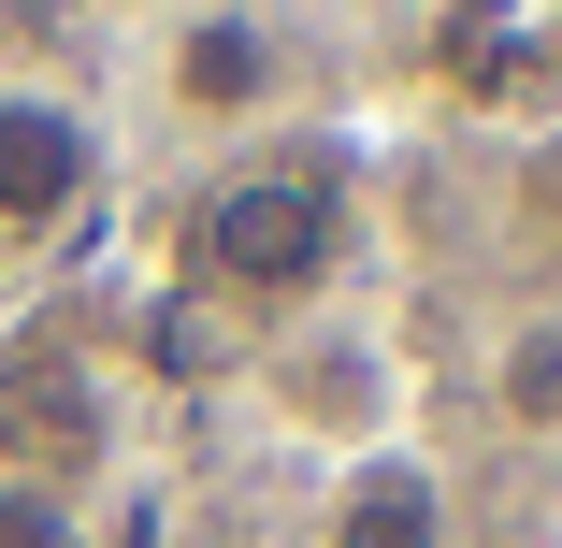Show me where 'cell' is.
<instances>
[{
    "label": "cell",
    "mask_w": 562,
    "mask_h": 548,
    "mask_svg": "<svg viewBox=\"0 0 562 548\" xmlns=\"http://www.w3.org/2000/svg\"><path fill=\"white\" fill-rule=\"evenodd\" d=\"M361 275V174L317 145H232L202 159L173 202V289L232 317H331V289Z\"/></svg>",
    "instance_id": "1"
},
{
    "label": "cell",
    "mask_w": 562,
    "mask_h": 548,
    "mask_svg": "<svg viewBox=\"0 0 562 548\" xmlns=\"http://www.w3.org/2000/svg\"><path fill=\"white\" fill-rule=\"evenodd\" d=\"M289 101H303V44H289L274 0H173V15L145 30V116L188 159L274 145Z\"/></svg>",
    "instance_id": "2"
},
{
    "label": "cell",
    "mask_w": 562,
    "mask_h": 548,
    "mask_svg": "<svg viewBox=\"0 0 562 548\" xmlns=\"http://www.w3.org/2000/svg\"><path fill=\"white\" fill-rule=\"evenodd\" d=\"M116 202V101L58 58H0V260H58Z\"/></svg>",
    "instance_id": "3"
},
{
    "label": "cell",
    "mask_w": 562,
    "mask_h": 548,
    "mask_svg": "<svg viewBox=\"0 0 562 548\" xmlns=\"http://www.w3.org/2000/svg\"><path fill=\"white\" fill-rule=\"evenodd\" d=\"M260 418L289 433V448L317 462H375V448H418V361L375 333V317H289V333H260Z\"/></svg>",
    "instance_id": "4"
},
{
    "label": "cell",
    "mask_w": 562,
    "mask_h": 548,
    "mask_svg": "<svg viewBox=\"0 0 562 548\" xmlns=\"http://www.w3.org/2000/svg\"><path fill=\"white\" fill-rule=\"evenodd\" d=\"M0 477L101 505V477H116V390H101V361H72V347H0Z\"/></svg>",
    "instance_id": "5"
},
{
    "label": "cell",
    "mask_w": 562,
    "mask_h": 548,
    "mask_svg": "<svg viewBox=\"0 0 562 548\" xmlns=\"http://www.w3.org/2000/svg\"><path fill=\"white\" fill-rule=\"evenodd\" d=\"M289 548H462V491H447V462H432V448L331 462Z\"/></svg>",
    "instance_id": "6"
},
{
    "label": "cell",
    "mask_w": 562,
    "mask_h": 548,
    "mask_svg": "<svg viewBox=\"0 0 562 548\" xmlns=\"http://www.w3.org/2000/svg\"><path fill=\"white\" fill-rule=\"evenodd\" d=\"M476 390H491V418L519 433V448H562V303H519L505 317L491 361H476Z\"/></svg>",
    "instance_id": "7"
},
{
    "label": "cell",
    "mask_w": 562,
    "mask_h": 548,
    "mask_svg": "<svg viewBox=\"0 0 562 548\" xmlns=\"http://www.w3.org/2000/svg\"><path fill=\"white\" fill-rule=\"evenodd\" d=\"M505 275L519 303H562V131H519L505 159Z\"/></svg>",
    "instance_id": "8"
},
{
    "label": "cell",
    "mask_w": 562,
    "mask_h": 548,
    "mask_svg": "<svg viewBox=\"0 0 562 548\" xmlns=\"http://www.w3.org/2000/svg\"><path fill=\"white\" fill-rule=\"evenodd\" d=\"M0 548H101V505H72V491H15V477H0Z\"/></svg>",
    "instance_id": "9"
},
{
    "label": "cell",
    "mask_w": 562,
    "mask_h": 548,
    "mask_svg": "<svg viewBox=\"0 0 562 548\" xmlns=\"http://www.w3.org/2000/svg\"><path fill=\"white\" fill-rule=\"evenodd\" d=\"M173 548H260V534H173Z\"/></svg>",
    "instance_id": "10"
}]
</instances>
